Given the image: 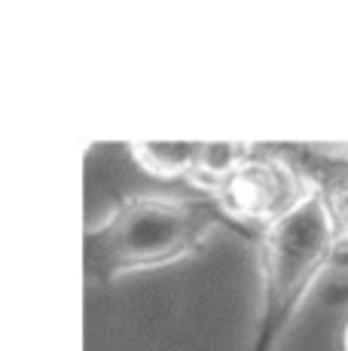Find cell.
<instances>
[{"mask_svg":"<svg viewBox=\"0 0 348 351\" xmlns=\"http://www.w3.org/2000/svg\"><path fill=\"white\" fill-rule=\"evenodd\" d=\"M339 245L321 186H314L297 211L266 229L260 245V321L251 351H275Z\"/></svg>","mask_w":348,"mask_h":351,"instance_id":"obj_1","label":"cell"},{"mask_svg":"<svg viewBox=\"0 0 348 351\" xmlns=\"http://www.w3.org/2000/svg\"><path fill=\"white\" fill-rule=\"evenodd\" d=\"M214 223L217 214L211 208L153 193L119 202L89 235L101 269L119 275L184 260L202 245Z\"/></svg>","mask_w":348,"mask_h":351,"instance_id":"obj_2","label":"cell"},{"mask_svg":"<svg viewBox=\"0 0 348 351\" xmlns=\"http://www.w3.org/2000/svg\"><path fill=\"white\" fill-rule=\"evenodd\" d=\"M312 190L314 184H309L284 159L253 153L238 168H232L208 195L226 217L269 229L281 217L297 211Z\"/></svg>","mask_w":348,"mask_h":351,"instance_id":"obj_3","label":"cell"},{"mask_svg":"<svg viewBox=\"0 0 348 351\" xmlns=\"http://www.w3.org/2000/svg\"><path fill=\"white\" fill-rule=\"evenodd\" d=\"M132 156L153 178H190L199 162L202 141H132Z\"/></svg>","mask_w":348,"mask_h":351,"instance_id":"obj_4","label":"cell"},{"mask_svg":"<svg viewBox=\"0 0 348 351\" xmlns=\"http://www.w3.org/2000/svg\"><path fill=\"white\" fill-rule=\"evenodd\" d=\"M247 156H253V147L245 141H202L199 150V162L192 168L190 180L199 190L211 193L232 168H238Z\"/></svg>","mask_w":348,"mask_h":351,"instance_id":"obj_5","label":"cell"},{"mask_svg":"<svg viewBox=\"0 0 348 351\" xmlns=\"http://www.w3.org/2000/svg\"><path fill=\"white\" fill-rule=\"evenodd\" d=\"M321 193H324V202H327V208H330V217H333V223H336L339 241L348 245V174L339 180H333V184Z\"/></svg>","mask_w":348,"mask_h":351,"instance_id":"obj_6","label":"cell"},{"mask_svg":"<svg viewBox=\"0 0 348 351\" xmlns=\"http://www.w3.org/2000/svg\"><path fill=\"white\" fill-rule=\"evenodd\" d=\"M343 348L348 351V324H345V330H343Z\"/></svg>","mask_w":348,"mask_h":351,"instance_id":"obj_7","label":"cell"}]
</instances>
